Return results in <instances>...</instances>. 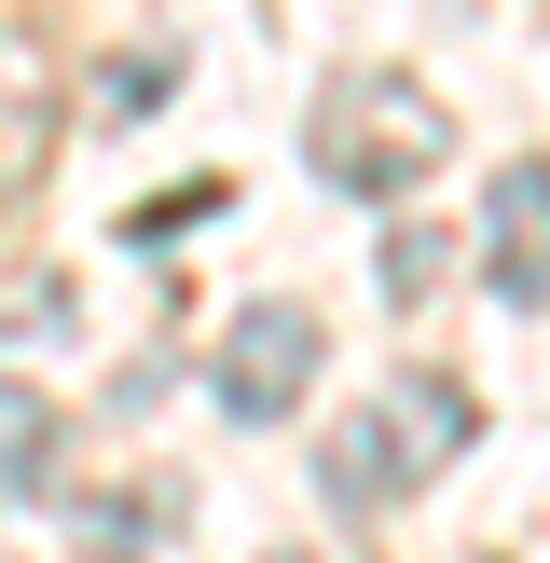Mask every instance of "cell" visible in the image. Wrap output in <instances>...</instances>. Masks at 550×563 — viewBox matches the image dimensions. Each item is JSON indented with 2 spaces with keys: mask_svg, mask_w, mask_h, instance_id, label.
Returning <instances> with one entry per match:
<instances>
[{
  "mask_svg": "<svg viewBox=\"0 0 550 563\" xmlns=\"http://www.w3.org/2000/svg\"><path fill=\"white\" fill-rule=\"evenodd\" d=\"M42 454H55V399L42 385H0V495L42 482Z\"/></svg>",
  "mask_w": 550,
  "mask_h": 563,
  "instance_id": "cell-5",
  "label": "cell"
},
{
  "mask_svg": "<svg viewBox=\"0 0 550 563\" xmlns=\"http://www.w3.org/2000/svg\"><path fill=\"white\" fill-rule=\"evenodd\" d=\"M440 262H454V247H440L427 220H399V234H385V262H372V275H385V302H427V289H440Z\"/></svg>",
  "mask_w": 550,
  "mask_h": 563,
  "instance_id": "cell-7",
  "label": "cell"
},
{
  "mask_svg": "<svg viewBox=\"0 0 550 563\" xmlns=\"http://www.w3.org/2000/svg\"><path fill=\"white\" fill-rule=\"evenodd\" d=\"M468 427H482V399H468L454 372H399L385 399H358L344 427L317 440V495H330L344 522H385L399 495H427L440 467L468 454Z\"/></svg>",
  "mask_w": 550,
  "mask_h": 563,
  "instance_id": "cell-1",
  "label": "cell"
},
{
  "mask_svg": "<svg viewBox=\"0 0 550 563\" xmlns=\"http://www.w3.org/2000/svg\"><path fill=\"white\" fill-rule=\"evenodd\" d=\"M317 372H330V330L302 317V302H248V317L220 330V357H207V385H220V412H234V427L302 412V399H317Z\"/></svg>",
  "mask_w": 550,
  "mask_h": 563,
  "instance_id": "cell-3",
  "label": "cell"
},
{
  "mask_svg": "<svg viewBox=\"0 0 550 563\" xmlns=\"http://www.w3.org/2000/svg\"><path fill=\"white\" fill-rule=\"evenodd\" d=\"M207 207H220V179H193V192H152V207H124V234H138V247H165V234H193Z\"/></svg>",
  "mask_w": 550,
  "mask_h": 563,
  "instance_id": "cell-8",
  "label": "cell"
},
{
  "mask_svg": "<svg viewBox=\"0 0 550 563\" xmlns=\"http://www.w3.org/2000/svg\"><path fill=\"white\" fill-rule=\"evenodd\" d=\"M317 165L385 207V192H413V179L454 165V110H440L413 69H344V82L317 97Z\"/></svg>",
  "mask_w": 550,
  "mask_h": 563,
  "instance_id": "cell-2",
  "label": "cell"
},
{
  "mask_svg": "<svg viewBox=\"0 0 550 563\" xmlns=\"http://www.w3.org/2000/svg\"><path fill=\"white\" fill-rule=\"evenodd\" d=\"M165 82H179V55H110V69H97V124H138Z\"/></svg>",
  "mask_w": 550,
  "mask_h": 563,
  "instance_id": "cell-6",
  "label": "cell"
},
{
  "mask_svg": "<svg viewBox=\"0 0 550 563\" xmlns=\"http://www.w3.org/2000/svg\"><path fill=\"white\" fill-rule=\"evenodd\" d=\"M482 275H495V302H550V152L495 165V192H482Z\"/></svg>",
  "mask_w": 550,
  "mask_h": 563,
  "instance_id": "cell-4",
  "label": "cell"
}]
</instances>
